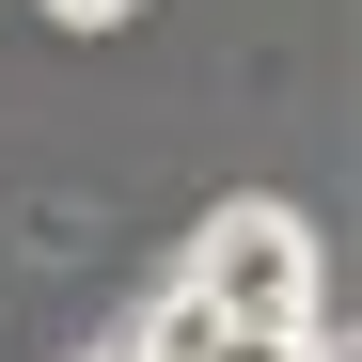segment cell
Returning <instances> with one entry per match:
<instances>
[{
  "mask_svg": "<svg viewBox=\"0 0 362 362\" xmlns=\"http://www.w3.org/2000/svg\"><path fill=\"white\" fill-rule=\"evenodd\" d=\"M284 362H346V331H315V346H284Z\"/></svg>",
  "mask_w": 362,
  "mask_h": 362,
  "instance_id": "cell-3",
  "label": "cell"
},
{
  "mask_svg": "<svg viewBox=\"0 0 362 362\" xmlns=\"http://www.w3.org/2000/svg\"><path fill=\"white\" fill-rule=\"evenodd\" d=\"M32 16H47V32H127L142 0H32Z\"/></svg>",
  "mask_w": 362,
  "mask_h": 362,
  "instance_id": "cell-2",
  "label": "cell"
},
{
  "mask_svg": "<svg viewBox=\"0 0 362 362\" xmlns=\"http://www.w3.org/2000/svg\"><path fill=\"white\" fill-rule=\"evenodd\" d=\"M173 299H189L205 331H236V346H315V299H331L315 221L268 205V189L205 205V221H189V252H173Z\"/></svg>",
  "mask_w": 362,
  "mask_h": 362,
  "instance_id": "cell-1",
  "label": "cell"
}]
</instances>
